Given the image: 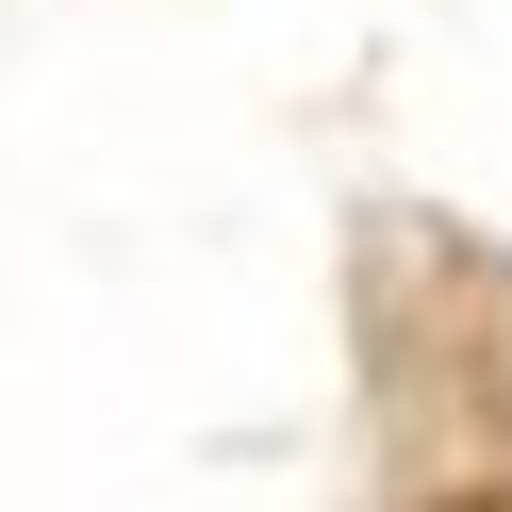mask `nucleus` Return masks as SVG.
Segmentation results:
<instances>
[{
  "label": "nucleus",
  "mask_w": 512,
  "mask_h": 512,
  "mask_svg": "<svg viewBox=\"0 0 512 512\" xmlns=\"http://www.w3.org/2000/svg\"><path fill=\"white\" fill-rule=\"evenodd\" d=\"M463 512H512V496H463Z\"/></svg>",
  "instance_id": "1"
}]
</instances>
